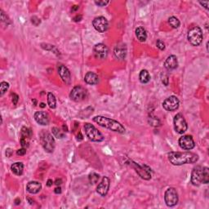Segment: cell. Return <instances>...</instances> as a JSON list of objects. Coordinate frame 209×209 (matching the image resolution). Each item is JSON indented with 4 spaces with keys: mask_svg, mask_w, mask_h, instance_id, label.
I'll use <instances>...</instances> for the list:
<instances>
[{
    "mask_svg": "<svg viewBox=\"0 0 209 209\" xmlns=\"http://www.w3.org/2000/svg\"><path fill=\"white\" fill-rule=\"evenodd\" d=\"M199 156L192 152H170L168 154V160L173 165L181 166L197 162Z\"/></svg>",
    "mask_w": 209,
    "mask_h": 209,
    "instance_id": "1",
    "label": "cell"
},
{
    "mask_svg": "<svg viewBox=\"0 0 209 209\" xmlns=\"http://www.w3.org/2000/svg\"><path fill=\"white\" fill-rule=\"evenodd\" d=\"M92 119L99 126L107 128V129L113 131V132H118V133H124L126 131L125 128L119 122L114 119H112V118L105 117V116H96Z\"/></svg>",
    "mask_w": 209,
    "mask_h": 209,
    "instance_id": "2",
    "label": "cell"
},
{
    "mask_svg": "<svg viewBox=\"0 0 209 209\" xmlns=\"http://www.w3.org/2000/svg\"><path fill=\"white\" fill-rule=\"evenodd\" d=\"M190 181L192 185L198 186L201 184L209 182V169L206 167L196 166L191 173Z\"/></svg>",
    "mask_w": 209,
    "mask_h": 209,
    "instance_id": "3",
    "label": "cell"
},
{
    "mask_svg": "<svg viewBox=\"0 0 209 209\" xmlns=\"http://www.w3.org/2000/svg\"><path fill=\"white\" fill-rule=\"evenodd\" d=\"M40 141L43 148L47 153H52L55 149V140L49 132H42L40 133Z\"/></svg>",
    "mask_w": 209,
    "mask_h": 209,
    "instance_id": "4",
    "label": "cell"
},
{
    "mask_svg": "<svg viewBox=\"0 0 209 209\" xmlns=\"http://www.w3.org/2000/svg\"><path fill=\"white\" fill-rule=\"evenodd\" d=\"M84 130H85L86 136L91 141L101 142L104 140V136L102 132L98 131V129H96L92 124H88V123L84 124Z\"/></svg>",
    "mask_w": 209,
    "mask_h": 209,
    "instance_id": "5",
    "label": "cell"
},
{
    "mask_svg": "<svg viewBox=\"0 0 209 209\" xmlns=\"http://www.w3.org/2000/svg\"><path fill=\"white\" fill-rule=\"evenodd\" d=\"M188 40L190 43L193 46H199L203 41V31L199 26H195L191 28L188 32Z\"/></svg>",
    "mask_w": 209,
    "mask_h": 209,
    "instance_id": "6",
    "label": "cell"
},
{
    "mask_svg": "<svg viewBox=\"0 0 209 209\" xmlns=\"http://www.w3.org/2000/svg\"><path fill=\"white\" fill-rule=\"evenodd\" d=\"M164 200L168 207H174L178 203V194L174 188H168L165 191Z\"/></svg>",
    "mask_w": 209,
    "mask_h": 209,
    "instance_id": "7",
    "label": "cell"
},
{
    "mask_svg": "<svg viewBox=\"0 0 209 209\" xmlns=\"http://www.w3.org/2000/svg\"><path fill=\"white\" fill-rule=\"evenodd\" d=\"M174 128L175 131L179 133V134H183L185 133L187 131V128H188V125H187V123L185 121L184 116L181 114H177V115L174 117Z\"/></svg>",
    "mask_w": 209,
    "mask_h": 209,
    "instance_id": "8",
    "label": "cell"
},
{
    "mask_svg": "<svg viewBox=\"0 0 209 209\" xmlns=\"http://www.w3.org/2000/svg\"><path fill=\"white\" fill-rule=\"evenodd\" d=\"M87 90L84 87H81V86H76L71 90L70 93H69V97L71 100H73L74 102H79L85 99L87 97Z\"/></svg>",
    "mask_w": 209,
    "mask_h": 209,
    "instance_id": "9",
    "label": "cell"
},
{
    "mask_svg": "<svg viewBox=\"0 0 209 209\" xmlns=\"http://www.w3.org/2000/svg\"><path fill=\"white\" fill-rule=\"evenodd\" d=\"M132 162V166L136 170V173L141 177L142 179L144 180H150L151 179V169L147 167L146 165H139L138 163L133 162V161H131Z\"/></svg>",
    "mask_w": 209,
    "mask_h": 209,
    "instance_id": "10",
    "label": "cell"
},
{
    "mask_svg": "<svg viewBox=\"0 0 209 209\" xmlns=\"http://www.w3.org/2000/svg\"><path fill=\"white\" fill-rule=\"evenodd\" d=\"M180 105V101L178 98L175 96H171L169 97L164 100L162 102V107L167 111H174L177 110Z\"/></svg>",
    "mask_w": 209,
    "mask_h": 209,
    "instance_id": "11",
    "label": "cell"
},
{
    "mask_svg": "<svg viewBox=\"0 0 209 209\" xmlns=\"http://www.w3.org/2000/svg\"><path fill=\"white\" fill-rule=\"evenodd\" d=\"M93 52L96 58L99 60L106 59L109 53V49L107 46L104 43H97L93 47Z\"/></svg>",
    "mask_w": 209,
    "mask_h": 209,
    "instance_id": "12",
    "label": "cell"
},
{
    "mask_svg": "<svg viewBox=\"0 0 209 209\" xmlns=\"http://www.w3.org/2000/svg\"><path fill=\"white\" fill-rule=\"evenodd\" d=\"M92 25H93L96 30H97L100 33H104L105 31L107 30L109 23H108V20H106V18H105L104 16H98L93 20Z\"/></svg>",
    "mask_w": 209,
    "mask_h": 209,
    "instance_id": "13",
    "label": "cell"
},
{
    "mask_svg": "<svg viewBox=\"0 0 209 209\" xmlns=\"http://www.w3.org/2000/svg\"><path fill=\"white\" fill-rule=\"evenodd\" d=\"M179 146L181 148L185 150H190L195 148V143L193 137L189 135H185L180 137L179 139Z\"/></svg>",
    "mask_w": 209,
    "mask_h": 209,
    "instance_id": "14",
    "label": "cell"
},
{
    "mask_svg": "<svg viewBox=\"0 0 209 209\" xmlns=\"http://www.w3.org/2000/svg\"><path fill=\"white\" fill-rule=\"evenodd\" d=\"M33 135V132L31 129L26 128V127H23L20 130V143L23 148L27 147L29 146V141L30 140L31 136Z\"/></svg>",
    "mask_w": 209,
    "mask_h": 209,
    "instance_id": "15",
    "label": "cell"
},
{
    "mask_svg": "<svg viewBox=\"0 0 209 209\" xmlns=\"http://www.w3.org/2000/svg\"><path fill=\"white\" fill-rule=\"evenodd\" d=\"M110 179L107 177H104L101 183H99L96 187V192L101 196H106L109 191V189H110Z\"/></svg>",
    "mask_w": 209,
    "mask_h": 209,
    "instance_id": "16",
    "label": "cell"
},
{
    "mask_svg": "<svg viewBox=\"0 0 209 209\" xmlns=\"http://www.w3.org/2000/svg\"><path fill=\"white\" fill-rule=\"evenodd\" d=\"M58 74L62 81L66 84H69L71 82V74L69 69L64 65H59L58 66Z\"/></svg>",
    "mask_w": 209,
    "mask_h": 209,
    "instance_id": "17",
    "label": "cell"
},
{
    "mask_svg": "<svg viewBox=\"0 0 209 209\" xmlns=\"http://www.w3.org/2000/svg\"><path fill=\"white\" fill-rule=\"evenodd\" d=\"M35 119L37 123L43 126H47L49 124V116L44 111H38L35 114Z\"/></svg>",
    "mask_w": 209,
    "mask_h": 209,
    "instance_id": "18",
    "label": "cell"
},
{
    "mask_svg": "<svg viewBox=\"0 0 209 209\" xmlns=\"http://www.w3.org/2000/svg\"><path fill=\"white\" fill-rule=\"evenodd\" d=\"M114 56L118 60H124L127 56L126 44L123 43H118L114 48Z\"/></svg>",
    "mask_w": 209,
    "mask_h": 209,
    "instance_id": "19",
    "label": "cell"
},
{
    "mask_svg": "<svg viewBox=\"0 0 209 209\" xmlns=\"http://www.w3.org/2000/svg\"><path fill=\"white\" fill-rule=\"evenodd\" d=\"M177 66H178V61H177V57L175 55L169 56L164 62V67L168 70L177 69Z\"/></svg>",
    "mask_w": 209,
    "mask_h": 209,
    "instance_id": "20",
    "label": "cell"
},
{
    "mask_svg": "<svg viewBox=\"0 0 209 209\" xmlns=\"http://www.w3.org/2000/svg\"><path fill=\"white\" fill-rule=\"evenodd\" d=\"M42 189V185L38 181H30L26 185V190L29 193L38 194Z\"/></svg>",
    "mask_w": 209,
    "mask_h": 209,
    "instance_id": "21",
    "label": "cell"
},
{
    "mask_svg": "<svg viewBox=\"0 0 209 209\" xmlns=\"http://www.w3.org/2000/svg\"><path fill=\"white\" fill-rule=\"evenodd\" d=\"M84 81L89 85H96L99 83V77L93 72H87L84 77Z\"/></svg>",
    "mask_w": 209,
    "mask_h": 209,
    "instance_id": "22",
    "label": "cell"
},
{
    "mask_svg": "<svg viewBox=\"0 0 209 209\" xmlns=\"http://www.w3.org/2000/svg\"><path fill=\"white\" fill-rule=\"evenodd\" d=\"M11 170L16 176H21L23 174V170H24V164L20 162H15L11 166Z\"/></svg>",
    "mask_w": 209,
    "mask_h": 209,
    "instance_id": "23",
    "label": "cell"
},
{
    "mask_svg": "<svg viewBox=\"0 0 209 209\" xmlns=\"http://www.w3.org/2000/svg\"><path fill=\"white\" fill-rule=\"evenodd\" d=\"M135 33H136V38L140 42H145L147 39V33L143 27H137L135 30Z\"/></svg>",
    "mask_w": 209,
    "mask_h": 209,
    "instance_id": "24",
    "label": "cell"
},
{
    "mask_svg": "<svg viewBox=\"0 0 209 209\" xmlns=\"http://www.w3.org/2000/svg\"><path fill=\"white\" fill-rule=\"evenodd\" d=\"M139 79H140V83H147L150 81V75L148 70L146 69H142L139 74Z\"/></svg>",
    "mask_w": 209,
    "mask_h": 209,
    "instance_id": "25",
    "label": "cell"
},
{
    "mask_svg": "<svg viewBox=\"0 0 209 209\" xmlns=\"http://www.w3.org/2000/svg\"><path fill=\"white\" fill-rule=\"evenodd\" d=\"M47 105L51 109H55L57 107V100H56L55 96L52 92L47 93Z\"/></svg>",
    "mask_w": 209,
    "mask_h": 209,
    "instance_id": "26",
    "label": "cell"
},
{
    "mask_svg": "<svg viewBox=\"0 0 209 209\" xmlns=\"http://www.w3.org/2000/svg\"><path fill=\"white\" fill-rule=\"evenodd\" d=\"M52 135L55 136L56 138L57 139H62L65 137V133L62 130H61L58 128H52Z\"/></svg>",
    "mask_w": 209,
    "mask_h": 209,
    "instance_id": "27",
    "label": "cell"
},
{
    "mask_svg": "<svg viewBox=\"0 0 209 209\" xmlns=\"http://www.w3.org/2000/svg\"><path fill=\"white\" fill-rule=\"evenodd\" d=\"M168 23L171 26L173 27L174 29H177L179 28L180 26V25H181V22H180V20L177 18V17H175V16H171L170 18L168 19Z\"/></svg>",
    "mask_w": 209,
    "mask_h": 209,
    "instance_id": "28",
    "label": "cell"
},
{
    "mask_svg": "<svg viewBox=\"0 0 209 209\" xmlns=\"http://www.w3.org/2000/svg\"><path fill=\"white\" fill-rule=\"evenodd\" d=\"M100 178V176L98 174L95 173H92L91 174H89V177H88V179H89V182L90 184L91 185H95L96 183H97L98 180Z\"/></svg>",
    "mask_w": 209,
    "mask_h": 209,
    "instance_id": "29",
    "label": "cell"
},
{
    "mask_svg": "<svg viewBox=\"0 0 209 209\" xmlns=\"http://www.w3.org/2000/svg\"><path fill=\"white\" fill-rule=\"evenodd\" d=\"M8 88H9V83H8L3 81L0 83V96H3L4 93L8 90Z\"/></svg>",
    "mask_w": 209,
    "mask_h": 209,
    "instance_id": "30",
    "label": "cell"
},
{
    "mask_svg": "<svg viewBox=\"0 0 209 209\" xmlns=\"http://www.w3.org/2000/svg\"><path fill=\"white\" fill-rule=\"evenodd\" d=\"M0 12H1V20H2V22L5 23L7 25L11 24L10 19L8 18V16L5 14V12H4L3 10H0Z\"/></svg>",
    "mask_w": 209,
    "mask_h": 209,
    "instance_id": "31",
    "label": "cell"
},
{
    "mask_svg": "<svg viewBox=\"0 0 209 209\" xmlns=\"http://www.w3.org/2000/svg\"><path fill=\"white\" fill-rule=\"evenodd\" d=\"M149 122H150V125H152L154 127L160 126V121L156 117H150L149 118Z\"/></svg>",
    "mask_w": 209,
    "mask_h": 209,
    "instance_id": "32",
    "label": "cell"
},
{
    "mask_svg": "<svg viewBox=\"0 0 209 209\" xmlns=\"http://www.w3.org/2000/svg\"><path fill=\"white\" fill-rule=\"evenodd\" d=\"M161 81L163 83V85L168 86L169 83V79H168V75L166 73H162L161 74Z\"/></svg>",
    "mask_w": 209,
    "mask_h": 209,
    "instance_id": "33",
    "label": "cell"
},
{
    "mask_svg": "<svg viewBox=\"0 0 209 209\" xmlns=\"http://www.w3.org/2000/svg\"><path fill=\"white\" fill-rule=\"evenodd\" d=\"M156 45L157 47H158V49H160L161 51H163L165 49V43H163L161 39H158V40H157Z\"/></svg>",
    "mask_w": 209,
    "mask_h": 209,
    "instance_id": "34",
    "label": "cell"
},
{
    "mask_svg": "<svg viewBox=\"0 0 209 209\" xmlns=\"http://www.w3.org/2000/svg\"><path fill=\"white\" fill-rule=\"evenodd\" d=\"M31 22L33 23V25H35V26H38V25L41 23V20L39 17L34 16L31 17Z\"/></svg>",
    "mask_w": 209,
    "mask_h": 209,
    "instance_id": "35",
    "label": "cell"
},
{
    "mask_svg": "<svg viewBox=\"0 0 209 209\" xmlns=\"http://www.w3.org/2000/svg\"><path fill=\"white\" fill-rule=\"evenodd\" d=\"M12 103H13V105L14 106H16V104L18 103V101H19V96L16 93H12Z\"/></svg>",
    "mask_w": 209,
    "mask_h": 209,
    "instance_id": "36",
    "label": "cell"
},
{
    "mask_svg": "<svg viewBox=\"0 0 209 209\" xmlns=\"http://www.w3.org/2000/svg\"><path fill=\"white\" fill-rule=\"evenodd\" d=\"M109 1H95V3L100 7H104L109 3Z\"/></svg>",
    "mask_w": 209,
    "mask_h": 209,
    "instance_id": "37",
    "label": "cell"
},
{
    "mask_svg": "<svg viewBox=\"0 0 209 209\" xmlns=\"http://www.w3.org/2000/svg\"><path fill=\"white\" fill-rule=\"evenodd\" d=\"M16 154H17V155H20V156H23V155H25V154H26V149H25V148H23V147H22V149H20V150H17Z\"/></svg>",
    "mask_w": 209,
    "mask_h": 209,
    "instance_id": "38",
    "label": "cell"
},
{
    "mask_svg": "<svg viewBox=\"0 0 209 209\" xmlns=\"http://www.w3.org/2000/svg\"><path fill=\"white\" fill-rule=\"evenodd\" d=\"M6 156L8 157V158H10V157H12V155L13 154V150H12V149L8 148L6 150Z\"/></svg>",
    "mask_w": 209,
    "mask_h": 209,
    "instance_id": "39",
    "label": "cell"
},
{
    "mask_svg": "<svg viewBox=\"0 0 209 209\" xmlns=\"http://www.w3.org/2000/svg\"><path fill=\"white\" fill-rule=\"evenodd\" d=\"M83 19V16H81V15H77L76 16H74L73 18L74 21H75V22H79V21H80V20Z\"/></svg>",
    "mask_w": 209,
    "mask_h": 209,
    "instance_id": "40",
    "label": "cell"
},
{
    "mask_svg": "<svg viewBox=\"0 0 209 209\" xmlns=\"http://www.w3.org/2000/svg\"><path fill=\"white\" fill-rule=\"evenodd\" d=\"M199 3L201 4L202 6H203L204 8H205V9H208V4H209V2L208 1H206V2H199Z\"/></svg>",
    "mask_w": 209,
    "mask_h": 209,
    "instance_id": "41",
    "label": "cell"
},
{
    "mask_svg": "<svg viewBox=\"0 0 209 209\" xmlns=\"http://www.w3.org/2000/svg\"><path fill=\"white\" fill-rule=\"evenodd\" d=\"M54 184L57 185H61V184H62V180H61V179H57L55 182H54Z\"/></svg>",
    "mask_w": 209,
    "mask_h": 209,
    "instance_id": "42",
    "label": "cell"
},
{
    "mask_svg": "<svg viewBox=\"0 0 209 209\" xmlns=\"http://www.w3.org/2000/svg\"><path fill=\"white\" fill-rule=\"evenodd\" d=\"M54 192H55V194H57V195H58V194H61V188L60 186L57 187V188L54 190Z\"/></svg>",
    "mask_w": 209,
    "mask_h": 209,
    "instance_id": "43",
    "label": "cell"
},
{
    "mask_svg": "<svg viewBox=\"0 0 209 209\" xmlns=\"http://www.w3.org/2000/svg\"><path fill=\"white\" fill-rule=\"evenodd\" d=\"M53 181L52 180V179H49V180H47V185L48 187H51L52 185V184H53Z\"/></svg>",
    "mask_w": 209,
    "mask_h": 209,
    "instance_id": "44",
    "label": "cell"
},
{
    "mask_svg": "<svg viewBox=\"0 0 209 209\" xmlns=\"http://www.w3.org/2000/svg\"><path fill=\"white\" fill-rule=\"evenodd\" d=\"M79 8V6H78V5H74V6L72 7V8H71V11H72V12H76Z\"/></svg>",
    "mask_w": 209,
    "mask_h": 209,
    "instance_id": "45",
    "label": "cell"
},
{
    "mask_svg": "<svg viewBox=\"0 0 209 209\" xmlns=\"http://www.w3.org/2000/svg\"><path fill=\"white\" fill-rule=\"evenodd\" d=\"M20 199H15V204H16V205H18V204H20Z\"/></svg>",
    "mask_w": 209,
    "mask_h": 209,
    "instance_id": "46",
    "label": "cell"
},
{
    "mask_svg": "<svg viewBox=\"0 0 209 209\" xmlns=\"http://www.w3.org/2000/svg\"><path fill=\"white\" fill-rule=\"evenodd\" d=\"M27 200L29 201V203H30V204H34V203H35V201L33 200V199H31L30 198H27Z\"/></svg>",
    "mask_w": 209,
    "mask_h": 209,
    "instance_id": "47",
    "label": "cell"
},
{
    "mask_svg": "<svg viewBox=\"0 0 209 209\" xmlns=\"http://www.w3.org/2000/svg\"><path fill=\"white\" fill-rule=\"evenodd\" d=\"M39 106H40L41 108H44V107H46V105H45L44 103H43V102H42V103H40Z\"/></svg>",
    "mask_w": 209,
    "mask_h": 209,
    "instance_id": "48",
    "label": "cell"
},
{
    "mask_svg": "<svg viewBox=\"0 0 209 209\" xmlns=\"http://www.w3.org/2000/svg\"><path fill=\"white\" fill-rule=\"evenodd\" d=\"M63 129H64V132H68V128L65 125H63Z\"/></svg>",
    "mask_w": 209,
    "mask_h": 209,
    "instance_id": "49",
    "label": "cell"
},
{
    "mask_svg": "<svg viewBox=\"0 0 209 209\" xmlns=\"http://www.w3.org/2000/svg\"><path fill=\"white\" fill-rule=\"evenodd\" d=\"M32 102H34V106H36V105H37V101H36V100H35V99L32 100Z\"/></svg>",
    "mask_w": 209,
    "mask_h": 209,
    "instance_id": "50",
    "label": "cell"
}]
</instances>
